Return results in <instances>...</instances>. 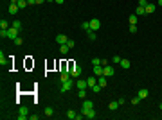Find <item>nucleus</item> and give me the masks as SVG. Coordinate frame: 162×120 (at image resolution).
Listing matches in <instances>:
<instances>
[{"label":"nucleus","instance_id":"nucleus-1","mask_svg":"<svg viewBox=\"0 0 162 120\" xmlns=\"http://www.w3.org/2000/svg\"><path fill=\"white\" fill-rule=\"evenodd\" d=\"M72 86H74V79L70 77L69 81H63V82H61V86H60V90H61V93H65V91H69V90H72Z\"/></svg>","mask_w":162,"mask_h":120},{"label":"nucleus","instance_id":"nucleus-2","mask_svg":"<svg viewBox=\"0 0 162 120\" xmlns=\"http://www.w3.org/2000/svg\"><path fill=\"white\" fill-rule=\"evenodd\" d=\"M18 118L20 120L29 118V109H27L25 106H20V109H18Z\"/></svg>","mask_w":162,"mask_h":120},{"label":"nucleus","instance_id":"nucleus-3","mask_svg":"<svg viewBox=\"0 0 162 120\" xmlns=\"http://www.w3.org/2000/svg\"><path fill=\"white\" fill-rule=\"evenodd\" d=\"M18 32H20V29L11 27V29H7V38H9V40H16V38H18Z\"/></svg>","mask_w":162,"mask_h":120},{"label":"nucleus","instance_id":"nucleus-4","mask_svg":"<svg viewBox=\"0 0 162 120\" xmlns=\"http://www.w3.org/2000/svg\"><path fill=\"white\" fill-rule=\"evenodd\" d=\"M99 27H101V20H99V18H92V20H90V31L95 32Z\"/></svg>","mask_w":162,"mask_h":120},{"label":"nucleus","instance_id":"nucleus-5","mask_svg":"<svg viewBox=\"0 0 162 120\" xmlns=\"http://www.w3.org/2000/svg\"><path fill=\"white\" fill-rule=\"evenodd\" d=\"M81 113H83V117H85V118H88V120H92V118H95V117H97L94 109H81Z\"/></svg>","mask_w":162,"mask_h":120},{"label":"nucleus","instance_id":"nucleus-6","mask_svg":"<svg viewBox=\"0 0 162 120\" xmlns=\"http://www.w3.org/2000/svg\"><path fill=\"white\" fill-rule=\"evenodd\" d=\"M70 75H72V77H79L81 75V66L79 65H72V66H70Z\"/></svg>","mask_w":162,"mask_h":120},{"label":"nucleus","instance_id":"nucleus-7","mask_svg":"<svg viewBox=\"0 0 162 120\" xmlns=\"http://www.w3.org/2000/svg\"><path fill=\"white\" fill-rule=\"evenodd\" d=\"M76 88H78V90H86V88H88L86 79H78L76 81Z\"/></svg>","mask_w":162,"mask_h":120},{"label":"nucleus","instance_id":"nucleus-8","mask_svg":"<svg viewBox=\"0 0 162 120\" xmlns=\"http://www.w3.org/2000/svg\"><path fill=\"white\" fill-rule=\"evenodd\" d=\"M115 74V70H114V66H110V65H106L105 66V70H103V75H106V77H110V75H114Z\"/></svg>","mask_w":162,"mask_h":120},{"label":"nucleus","instance_id":"nucleus-9","mask_svg":"<svg viewBox=\"0 0 162 120\" xmlns=\"http://www.w3.org/2000/svg\"><path fill=\"white\" fill-rule=\"evenodd\" d=\"M70 77H72V75H70V72H67V70H61V75H60V81H61V82H63V81H69Z\"/></svg>","mask_w":162,"mask_h":120},{"label":"nucleus","instance_id":"nucleus-10","mask_svg":"<svg viewBox=\"0 0 162 120\" xmlns=\"http://www.w3.org/2000/svg\"><path fill=\"white\" fill-rule=\"evenodd\" d=\"M155 9H157V5H155V4H148V5L144 7L146 14H151V13H155Z\"/></svg>","mask_w":162,"mask_h":120},{"label":"nucleus","instance_id":"nucleus-11","mask_svg":"<svg viewBox=\"0 0 162 120\" xmlns=\"http://www.w3.org/2000/svg\"><path fill=\"white\" fill-rule=\"evenodd\" d=\"M137 95L144 100V99H148V90L146 88H139V91H137Z\"/></svg>","mask_w":162,"mask_h":120},{"label":"nucleus","instance_id":"nucleus-12","mask_svg":"<svg viewBox=\"0 0 162 120\" xmlns=\"http://www.w3.org/2000/svg\"><path fill=\"white\" fill-rule=\"evenodd\" d=\"M56 41H58L60 45H65V43L69 41V38H67L65 34H58V36H56Z\"/></svg>","mask_w":162,"mask_h":120},{"label":"nucleus","instance_id":"nucleus-13","mask_svg":"<svg viewBox=\"0 0 162 120\" xmlns=\"http://www.w3.org/2000/svg\"><path fill=\"white\" fill-rule=\"evenodd\" d=\"M18 9H20L18 4H9V13L11 14H18Z\"/></svg>","mask_w":162,"mask_h":120},{"label":"nucleus","instance_id":"nucleus-14","mask_svg":"<svg viewBox=\"0 0 162 120\" xmlns=\"http://www.w3.org/2000/svg\"><path fill=\"white\" fill-rule=\"evenodd\" d=\"M103 70H105V66H101V65H95L94 66V74L99 77V75H103Z\"/></svg>","mask_w":162,"mask_h":120},{"label":"nucleus","instance_id":"nucleus-15","mask_svg":"<svg viewBox=\"0 0 162 120\" xmlns=\"http://www.w3.org/2000/svg\"><path fill=\"white\" fill-rule=\"evenodd\" d=\"M81 109H94V102L92 100H85L83 106H81Z\"/></svg>","mask_w":162,"mask_h":120},{"label":"nucleus","instance_id":"nucleus-16","mask_svg":"<svg viewBox=\"0 0 162 120\" xmlns=\"http://www.w3.org/2000/svg\"><path fill=\"white\" fill-rule=\"evenodd\" d=\"M69 50H70V48H69V45H67V43H65V45H60V52H61L63 56H65V54H69Z\"/></svg>","mask_w":162,"mask_h":120},{"label":"nucleus","instance_id":"nucleus-17","mask_svg":"<svg viewBox=\"0 0 162 120\" xmlns=\"http://www.w3.org/2000/svg\"><path fill=\"white\" fill-rule=\"evenodd\" d=\"M119 65H121V68H124V70H126V68H130V65H131V63H130L128 59H121V63H119Z\"/></svg>","mask_w":162,"mask_h":120},{"label":"nucleus","instance_id":"nucleus-18","mask_svg":"<svg viewBox=\"0 0 162 120\" xmlns=\"http://www.w3.org/2000/svg\"><path fill=\"white\" fill-rule=\"evenodd\" d=\"M86 84H88V88H92L94 84H97V79H95V77H88V79H86Z\"/></svg>","mask_w":162,"mask_h":120},{"label":"nucleus","instance_id":"nucleus-19","mask_svg":"<svg viewBox=\"0 0 162 120\" xmlns=\"http://www.w3.org/2000/svg\"><path fill=\"white\" fill-rule=\"evenodd\" d=\"M128 22H130V25H137V14H130Z\"/></svg>","mask_w":162,"mask_h":120},{"label":"nucleus","instance_id":"nucleus-20","mask_svg":"<svg viewBox=\"0 0 162 120\" xmlns=\"http://www.w3.org/2000/svg\"><path fill=\"white\" fill-rule=\"evenodd\" d=\"M43 113H45V115H47V117H52V115H54V108H50V106H47V108H45V111H43Z\"/></svg>","mask_w":162,"mask_h":120},{"label":"nucleus","instance_id":"nucleus-21","mask_svg":"<svg viewBox=\"0 0 162 120\" xmlns=\"http://www.w3.org/2000/svg\"><path fill=\"white\" fill-rule=\"evenodd\" d=\"M97 82H99V84H101V86L105 88V86H106V75H99V79H97Z\"/></svg>","mask_w":162,"mask_h":120},{"label":"nucleus","instance_id":"nucleus-22","mask_svg":"<svg viewBox=\"0 0 162 120\" xmlns=\"http://www.w3.org/2000/svg\"><path fill=\"white\" fill-rule=\"evenodd\" d=\"M101 88H103V86H101V84H99V82H97V84H94V86H92V88H90V90H92V91H94V93H99V91H101Z\"/></svg>","mask_w":162,"mask_h":120},{"label":"nucleus","instance_id":"nucleus-23","mask_svg":"<svg viewBox=\"0 0 162 120\" xmlns=\"http://www.w3.org/2000/svg\"><path fill=\"white\" fill-rule=\"evenodd\" d=\"M27 5H29V4H27V0H18V7H20V9H25Z\"/></svg>","mask_w":162,"mask_h":120},{"label":"nucleus","instance_id":"nucleus-24","mask_svg":"<svg viewBox=\"0 0 162 120\" xmlns=\"http://www.w3.org/2000/svg\"><path fill=\"white\" fill-rule=\"evenodd\" d=\"M108 108L114 111V109H117V108H119V102H117V100H114V102H110V104H108Z\"/></svg>","mask_w":162,"mask_h":120},{"label":"nucleus","instance_id":"nucleus-25","mask_svg":"<svg viewBox=\"0 0 162 120\" xmlns=\"http://www.w3.org/2000/svg\"><path fill=\"white\" fill-rule=\"evenodd\" d=\"M67 118L74 120V118H76V111H72V109H69V111H67Z\"/></svg>","mask_w":162,"mask_h":120},{"label":"nucleus","instance_id":"nucleus-26","mask_svg":"<svg viewBox=\"0 0 162 120\" xmlns=\"http://www.w3.org/2000/svg\"><path fill=\"white\" fill-rule=\"evenodd\" d=\"M11 27H16V29H22V22H20V20H14V22L11 23Z\"/></svg>","mask_w":162,"mask_h":120},{"label":"nucleus","instance_id":"nucleus-27","mask_svg":"<svg viewBox=\"0 0 162 120\" xmlns=\"http://www.w3.org/2000/svg\"><path fill=\"white\" fill-rule=\"evenodd\" d=\"M81 29H85V31L88 32V31H90V22H83V23H81Z\"/></svg>","mask_w":162,"mask_h":120},{"label":"nucleus","instance_id":"nucleus-28","mask_svg":"<svg viewBox=\"0 0 162 120\" xmlns=\"http://www.w3.org/2000/svg\"><path fill=\"white\" fill-rule=\"evenodd\" d=\"M92 65H94V66H95V65H101V66H103V59H99V57H94V59H92Z\"/></svg>","mask_w":162,"mask_h":120},{"label":"nucleus","instance_id":"nucleus-29","mask_svg":"<svg viewBox=\"0 0 162 120\" xmlns=\"http://www.w3.org/2000/svg\"><path fill=\"white\" fill-rule=\"evenodd\" d=\"M0 29H9V22L2 20V22H0Z\"/></svg>","mask_w":162,"mask_h":120},{"label":"nucleus","instance_id":"nucleus-30","mask_svg":"<svg viewBox=\"0 0 162 120\" xmlns=\"http://www.w3.org/2000/svg\"><path fill=\"white\" fill-rule=\"evenodd\" d=\"M5 63H7V59H5V56H4V52H0V65L4 66Z\"/></svg>","mask_w":162,"mask_h":120},{"label":"nucleus","instance_id":"nucleus-31","mask_svg":"<svg viewBox=\"0 0 162 120\" xmlns=\"http://www.w3.org/2000/svg\"><path fill=\"white\" fill-rule=\"evenodd\" d=\"M141 100H142V99H141V97L137 95V97H133V99H131V104H133V106H137V104H139Z\"/></svg>","mask_w":162,"mask_h":120},{"label":"nucleus","instance_id":"nucleus-32","mask_svg":"<svg viewBox=\"0 0 162 120\" xmlns=\"http://www.w3.org/2000/svg\"><path fill=\"white\" fill-rule=\"evenodd\" d=\"M121 59H122V57H119V56H114V57H112V63H114V65H119Z\"/></svg>","mask_w":162,"mask_h":120},{"label":"nucleus","instance_id":"nucleus-33","mask_svg":"<svg viewBox=\"0 0 162 120\" xmlns=\"http://www.w3.org/2000/svg\"><path fill=\"white\" fill-rule=\"evenodd\" d=\"M78 97H79V99H85V97H86V90H79V91H78Z\"/></svg>","mask_w":162,"mask_h":120},{"label":"nucleus","instance_id":"nucleus-34","mask_svg":"<svg viewBox=\"0 0 162 120\" xmlns=\"http://www.w3.org/2000/svg\"><path fill=\"white\" fill-rule=\"evenodd\" d=\"M135 13H137V14H146V11H144V7H142V5H139Z\"/></svg>","mask_w":162,"mask_h":120},{"label":"nucleus","instance_id":"nucleus-35","mask_svg":"<svg viewBox=\"0 0 162 120\" xmlns=\"http://www.w3.org/2000/svg\"><path fill=\"white\" fill-rule=\"evenodd\" d=\"M88 40H90V41L95 40V32H94V31H88Z\"/></svg>","mask_w":162,"mask_h":120},{"label":"nucleus","instance_id":"nucleus-36","mask_svg":"<svg viewBox=\"0 0 162 120\" xmlns=\"http://www.w3.org/2000/svg\"><path fill=\"white\" fill-rule=\"evenodd\" d=\"M128 31H130L131 34H135V32H137L139 29H137V25H130V29H128Z\"/></svg>","mask_w":162,"mask_h":120},{"label":"nucleus","instance_id":"nucleus-37","mask_svg":"<svg viewBox=\"0 0 162 120\" xmlns=\"http://www.w3.org/2000/svg\"><path fill=\"white\" fill-rule=\"evenodd\" d=\"M67 45H69V48H74V47H76V41H74V40H69V41H67Z\"/></svg>","mask_w":162,"mask_h":120},{"label":"nucleus","instance_id":"nucleus-38","mask_svg":"<svg viewBox=\"0 0 162 120\" xmlns=\"http://www.w3.org/2000/svg\"><path fill=\"white\" fill-rule=\"evenodd\" d=\"M0 36L2 38H7V29H0Z\"/></svg>","mask_w":162,"mask_h":120},{"label":"nucleus","instance_id":"nucleus-39","mask_svg":"<svg viewBox=\"0 0 162 120\" xmlns=\"http://www.w3.org/2000/svg\"><path fill=\"white\" fill-rule=\"evenodd\" d=\"M14 41V45H22V43H24V40H22V38H20V36H18V38H16V40H13Z\"/></svg>","mask_w":162,"mask_h":120},{"label":"nucleus","instance_id":"nucleus-40","mask_svg":"<svg viewBox=\"0 0 162 120\" xmlns=\"http://www.w3.org/2000/svg\"><path fill=\"white\" fill-rule=\"evenodd\" d=\"M139 5H142V7H146V5H148V0H139Z\"/></svg>","mask_w":162,"mask_h":120},{"label":"nucleus","instance_id":"nucleus-41","mask_svg":"<svg viewBox=\"0 0 162 120\" xmlns=\"http://www.w3.org/2000/svg\"><path fill=\"white\" fill-rule=\"evenodd\" d=\"M29 120H38V115H29Z\"/></svg>","mask_w":162,"mask_h":120},{"label":"nucleus","instance_id":"nucleus-42","mask_svg":"<svg viewBox=\"0 0 162 120\" xmlns=\"http://www.w3.org/2000/svg\"><path fill=\"white\" fill-rule=\"evenodd\" d=\"M27 4H29V5H34V4H36V0H27Z\"/></svg>","mask_w":162,"mask_h":120},{"label":"nucleus","instance_id":"nucleus-43","mask_svg":"<svg viewBox=\"0 0 162 120\" xmlns=\"http://www.w3.org/2000/svg\"><path fill=\"white\" fill-rule=\"evenodd\" d=\"M43 2H47V0H36V4H43Z\"/></svg>","mask_w":162,"mask_h":120},{"label":"nucleus","instance_id":"nucleus-44","mask_svg":"<svg viewBox=\"0 0 162 120\" xmlns=\"http://www.w3.org/2000/svg\"><path fill=\"white\" fill-rule=\"evenodd\" d=\"M157 5H160L162 7V0H157Z\"/></svg>","mask_w":162,"mask_h":120},{"label":"nucleus","instance_id":"nucleus-45","mask_svg":"<svg viewBox=\"0 0 162 120\" xmlns=\"http://www.w3.org/2000/svg\"><path fill=\"white\" fill-rule=\"evenodd\" d=\"M9 2H11V4H18V0H9Z\"/></svg>","mask_w":162,"mask_h":120},{"label":"nucleus","instance_id":"nucleus-46","mask_svg":"<svg viewBox=\"0 0 162 120\" xmlns=\"http://www.w3.org/2000/svg\"><path fill=\"white\" fill-rule=\"evenodd\" d=\"M54 2H58V4H63V2H65V0H54Z\"/></svg>","mask_w":162,"mask_h":120},{"label":"nucleus","instance_id":"nucleus-47","mask_svg":"<svg viewBox=\"0 0 162 120\" xmlns=\"http://www.w3.org/2000/svg\"><path fill=\"white\" fill-rule=\"evenodd\" d=\"M47 2H52V0H47Z\"/></svg>","mask_w":162,"mask_h":120}]
</instances>
